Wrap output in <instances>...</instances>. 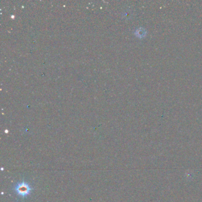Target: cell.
<instances>
[{
    "instance_id": "cell-1",
    "label": "cell",
    "mask_w": 202,
    "mask_h": 202,
    "mask_svg": "<svg viewBox=\"0 0 202 202\" xmlns=\"http://www.w3.org/2000/svg\"><path fill=\"white\" fill-rule=\"evenodd\" d=\"M32 190V188L30 186L29 184L24 181L17 184L14 187V190L17 194L23 197L28 196Z\"/></svg>"
}]
</instances>
